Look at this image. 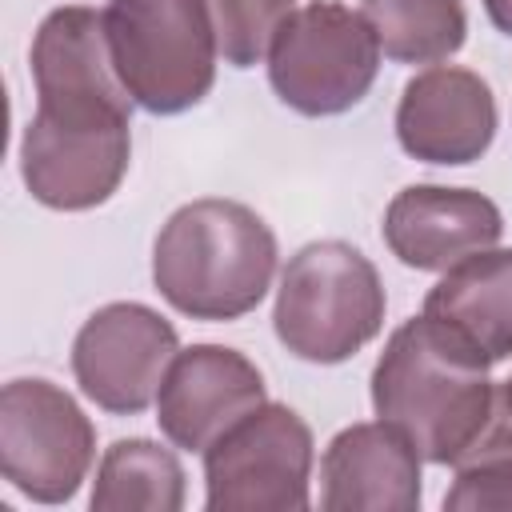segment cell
Listing matches in <instances>:
<instances>
[{"label":"cell","mask_w":512,"mask_h":512,"mask_svg":"<svg viewBox=\"0 0 512 512\" xmlns=\"http://www.w3.org/2000/svg\"><path fill=\"white\" fill-rule=\"evenodd\" d=\"M484 12L504 36H512V0H484Z\"/></svg>","instance_id":"20"},{"label":"cell","mask_w":512,"mask_h":512,"mask_svg":"<svg viewBox=\"0 0 512 512\" xmlns=\"http://www.w3.org/2000/svg\"><path fill=\"white\" fill-rule=\"evenodd\" d=\"M380 52L396 64H436L464 48V0H360Z\"/></svg>","instance_id":"17"},{"label":"cell","mask_w":512,"mask_h":512,"mask_svg":"<svg viewBox=\"0 0 512 512\" xmlns=\"http://www.w3.org/2000/svg\"><path fill=\"white\" fill-rule=\"evenodd\" d=\"M132 124H56L48 116L28 120L20 140V176L36 204L56 212H84L104 204L132 160Z\"/></svg>","instance_id":"11"},{"label":"cell","mask_w":512,"mask_h":512,"mask_svg":"<svg viewBox=\"0 0 512 512\" xmlns=\"http://www.w3.org/2000/svg\"><path fill=\"white\" fill-rule=\"evenodd\" d=\"M204 8L224 64L252 68L268 56L280 24L296 12V0H204Z\"/></svg>","instance_id":"19"},{"label":"cell","mask_w":512,"mask_h":512,"mask_svg":"<svg viewBox=\"0 0 512 512\" xmlns=\"http://www.w3.org/2000/svg\"><path fill=\"white\" fill-rule=\"evenodd\" d=\"M500 404H504V408H508V416H512V376L500 384Z\"/></svg>","instance_id":"21"},{"label":"cell","mask_w":512,"mask_h":512,"mask_svg":"<svg viewBox=\"0 0 512 512\" xmlns=\"http://www.w3.org/2000/svg\"><path fill=\"white\" fill-rule=\"evenodd\" d=\"M312 428L288 404L264 400L204 448V504L212 512H304Z\"/></svg>","instance_id":"6"},{"label":"cell","mask_w":512,"mask_h":512,"mask_svg":"<svg viewBox=\"0 0 512 512\" xmlns=\"http://www.w3.org/2000/svg\"><path fill=\"white\" fill-rule=\"evenodd\" d=\"M424 316L464 348L500 364L512 356V248H484L448 268L424 296Z\"/></svg>","instance_id":"15"},{"label":"cell","mask_w":512,"mask_h":512,"mask_svg":"<svg viewBox=\"0 0 512 512\" xmlns=\"http://www.w3.org/2000/svg\"><path fill=\"white\" fill-rule=\"evenodd\" d=\"M380 72V40L364 12L340 0L300 4L268 48V80L300 116L356 108Z\"/></svg>","instance_id":"5"},{"label":"cell","mask_w":512,"mask_h":512,"mask_svg":"<svg viewBox=\"0 0 512 512\" xmlns=\"http://www.w3.org/2000/svg\"><path fill=\"white\" fill-rule=\"evenodd\" d=\"M456 480L444 492L452 512H512V416L496 404L484 432L452 464Z\"/></svg>","instance_id":"18"},{"label":"cell","mask_w":512,"mask_h":512,"mask_svg":"<svg viewBox=\"0 0 512 512\" xmlns=\"http://www.w3.org/2000/svg\"><path fill=\"white\" fill-rule=\"evenodd\" d=\"M32 84L36 116L56 124L96 128L132 124V96L116 76L104 12L64 4L48 12L32 36Z\"/></svg>","instance_id":"8"},{"label":"cell","mask_w":512,"mask_h":512,"mask_svg":"<svg viewBox=\"0 0 512 512\" xmlns=\"http://www.w3.org/2000/svg\"><path fill=\"white\" fill-rule=\"evenodd\" d=\"M320 508L328 512H416L420 452L384 424L364 420L332 436L320 460Z\"/></svg>","instance_id":"14"},{"label":"cell","mask_w":512,"mask_h":512,"mask_svg":"<svg viewBox=\"0 0 512 512\" xmlns=\"http://www.w3.org/2000/svg\"><path fill=\"white\" fill-rule=\"evenodd\" d=\"M96 456V428L52 380H8L0 392V472L36 504H64Z\"/></svg>","instance_id":"7"},{"label":"cell","mask_w":512,"mask_h":512,"mask_svg":"<svg viewBox=\"0 0 512 512\" xmlns=\"http://www.w3.org/2000/svg\"><path fill=\"white\" fill-rule=\"evenodd\" d=\"M264 400V376L244 352L224 344H192L176 352L164 372L156 420L176 448L204 452Z\"/></svg>","instance_id":"10"},{"label":"cell","mask_w":512,"mask_h":512,"mask_svg":"<svg viewBox=\"0 0 512 512\" xmlns=\"http://www.w3.org/2000/svg\"><path fill=\"white\" fill-rule=\"evenodd\" d=\"M176 352L180 336L156 308L116 300L80 324L72 340V376L96 408L112 416H136L156 404Z\"/></svg>","instance_id":"9"},{"label":"cell","mask_w":512,"mask_h":512,"mask_svg":"<svg viewBox=\"0 0 512 512\" xmlns=\"http://www.w3.org/2000/svg\"><path fill=\"white\" fill-rule=\"evenodd\" d=\"M496 96L472 68L432 64L416 72L396 104V140L424 164H472L492 148Z\"/></svg>","instance_id":"12"},{"label":"cell","mask_w":512,"mask_h":512,"mask_svg":"<svg viewBox=\"0 0 512 512\" xmlns=\"http://www.w3.org/2000/svg\"><path fill=\"white\" fill-rule=\"evenodd\" d=\"M108 52L128 96L152 116L196 108L216 80V32L204 0H108Z\"/></svg>","instance_id":"4"},{"label":"cell","mask_w":512,"mask_h":512,"mask_svg":"<svg viewBox=\"0 0 512 512\" xmlns=\"http://www.w3.org/2000/svg\"><path fill=\"white\" fill-rule=\"evenodd\" d=\"M184 508V468L172 448L128 436L104 448L92 512H180Z\"/></svg>","instance_id":"16"},{"label":"cell","mask_w":512,"mask_h":512,"mask_svg":"<svg viewBox=\"0 0 512 512\" xmlns=\"http://www.w3.org/2000/svg\"><path fill=\"white\" fill-rule=\"evenodd\" d=\"M276 276V236L240 200L204 196L176 208L152 244L156 292L192 320L248 316Z\"/></svg>","instance_id":"2"},{"label":"cell","mask_w":512,"mask_h":512,"mask_svg":"<svg viewBox=\"0 0 512 512\" xmlns=\"http://www.w3.org/2000/svg\"><path fill=\"white\" fill-rule=\"evenodd\" d=\"M384 284L376 264L344 240L304 244L276 288V340L308 364H340L384 328Z\"/></svg>","instance_id":"3"},{"label":"cell","mask_w":512,"mask_h":512,"mask_svg":"<svg viewBox=\"0 0 512 512\" xmlns=\"http://www.w3.org/2000/svg\"><path fill=\"white\" fill-rule=\"evenodd\" d=\"M488 368L484 356L464 348L424 312L408 316L372 368V408L412 440L420 460L452 468L500 404Z\"/></svg>","instance_id":"1"},{"label":"cell","mask_w":512,"mask_h":512,"mask_svg":"<svg viewBox=\"0 0 512 512\" xmlns=\"http://www.w3.org/2000/svg\"><path fill=\"white\" fill-rule=\"evenodd\" d=\"M504 236L500 208L472 188L408 184L384 212L388 252L416 272H448L460 260L496 248Z\"/></svg>","instance_id":"13"}]
</instances>
